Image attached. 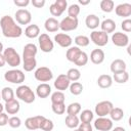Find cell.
Returning a JSON list of instances; mask_svg holds the SVG:
<instances>
[{"instance_id":"obj_11","label":"cell","mask_w":131,"mask_h":131,"mask_svg":"<svg viewBox=\"0 0 131 131\" xmlns=\"http://www.w3.org/2000/svg\"><path fill=\"white\" fill-rule=\"evenodd\" d=\"M94 128L98 131H110L113 129V121L106 117H98L94 121Z\"/></svg>"},{"instance_id":"obj_47","label":"cell","mask_w":131,"mask_h":131,"mask_svg":"<svg viewBox=\"0 0 131 131\" xmlns=\"http://www.w3.org/2000/svg\"><path fill=\"white\" fill-rule=\"evenodd\" d=\"M8 120H9V118H8V115L7 114H5V113H1L0 114V126H5V125H7L8 124Z\"/></svg>"},{"instance_id":"obj_25","label":"cell","mask_w":131,"mask_h":131,"mask_svg":"<svg viewBox=\"0 0 131 131\" xmlns=\"http://www.w3.org/2000/svg\"><path fill=\"white\" fill-rule=\"evenodd\" d=\"M81 52H82V50H81L79 47H77V46H72V47H69V49L67 50L66 57H67V59H68L69 61L75 62Z\"/></svg>"},{"instance_id":"obj_22","label":"cell","mask_w":131,"mask_h":131,"mask_svg":"<svg viewBox=\"0 0 131 131\" xmlns=\"http://www.w3.org/2000/svg\"><path fill=\"white\" fill-rule=\"evenodd\" d=\"M85 25L88 29L95 30L96 28H98V26H100L99 17L96 14H88L85 18Z\"/></svg>"},{"instance_id":"obj_9","label":"cell","mask_w":131,"mask_h":131,"mask_svg":"<svg viewBox=\"0 0 131 131\" xmlns=\"http://www.w3.org/2000/svg\"><path fill=\"white\" fill-rule=\"evenodd\" d=\"M113 107H114V104L110 100H102L96 103L94 112L98 117H106L110 115Z\"/></svg>"},{"instance_id":"obj_16","label":"cell","mask_w":131,"mask_h":131,"mask_svg":"<svg viewBox=\"0 0 131 131\" xmlns=\"http://www.w3.org/2000/svg\"><path fill=\"white\" fill-rule=\"evenodd\" d=\"M44 116H34V117H30L25 121V126L29 129V130H37L40 129V125L41 122L44 120Z\"/></svg>"},{"instance_id":"obj_29","label":"cell","mask_w":131,"mask_h":131,"mask_svg":"<svg viewBox=\"0 0 131 131\" xmlns=\"http://www.w3.org/2000/svg\"><path fill=\"white\" fill-rule=\"evenodd\" d=\"M113 80H115V82L118 83V84H124L129 80V74H128L127 71L116 73L113 76Z\"/></svg>"},{"instance_id":"obj_45","label":"cell","mask_w":131,"mask_h":131,"mask_svg":"<svg viewBox=\"0 0 131 131\" xmlns=\"http://www.w3.org/2000/svg\"><path fill=\"white\" fill-rule=\"evenodd\" d=\"M121 28H122V30H123L124 32H126V33L131 32V19H130V18L124 19V20L122 21V24H121Z\"/></svg>"},{"instance_id":"obj_50","label":"cell","mask_w":131,"mask_h":131,"mask_svg":"<svg viewBox=\"0 0 131 131\" xmlns=\"http://www.w3.org/2000/svg\"><path fill=\"white\" fill-rule=\"evenodd\" d=\"M33 4V6H35L36 8H42L45 5V0H32L31 2Z\"/></svg>"},{"instance_id":"obj_30","label":"cell","mask_w":131,"mask_h":131,"mask_svg":"<svg viewBox=\"0 0 131 131\" xmlns=\"http://www.w3.org/2000/svg\"><path fill=\"white\" fill-rule=\"evenodd\" d=\"M1 98L5 101L8 102L12 99H14V91L11 87H4L1 90Z\"/></svg>"},{"instance_id":"obj_5","label":"cell","mask_w":131,"mask_h":131,"mask_svg":"<svg viewBox=\"0 0 131 131\" xmlns=\"http://www.w3.org/2000/svg\"><path fill=\"white\" fill-rule=\"evenodd\" d=\"M4 79H5V81L10 82L12 84H21L25 81L26 76L23 71H20L18 69H13V70H9V71L5 72Z\"/></svg>"},{"instance_id":"obj_6","label":"cell","mask_w":131,"mask_h":131,"mask_svg":"<svg viewBox=\"0 0 131 131\" xmlns=\"http://www.w3.org/2000/svg\"><path fill=\"white\" fill-rule=\"evenodd\" d=\"M38 42H39V47H40L41 51H43L45 53L51 52L53 50V48H54L53 41L51 40V38L46 33H43V34L39 35Z\"/></svg>"},{"instance_id":"obj_42","label":"cell","mask_w":131,"mask_h":131,"mask_svg":"<svg viewBox=\"0 0 131 131\" xmlns=\"http://www.w3.org/2000/svg\"><path fill=\"white\" fill-rule=\"evenodd\" d=\"M52 112L56 115H62L66 113V104L64 102L62 103H52L51 104Z\"/></svg>"},{"instance_id":"obj_32","label":"cell","mask_w":131,"mask_h":131,"mask_svg":"<svg viewBox=\"0 0 131 131\" xmlns=\"http://www.w3.org/2000/svg\"><path fill=\"white\" fill-rule=\"evenodd\" d=\"M66 112L68 115H72V116H77L80 112H81V104L79 102H72L70 103L67 108Z\"/></svg>"},{"instance_id":"obj_54","label":"cell","mask_w":131,"mask_h":131,"mask_svg":"<svg viewBox=\"0 0 131 131\" xmlns=\"http://www.w3.org/2000/svg\"><path fill=\"white\" fill-rule=\"evenodd\" d=\"M3 51H4V47H3L2 42L0 41V53H3Z\"/></svg>"},{"instance_id":"obj_12","label":"cell","mask_w":131,"mask_h":131,"mask_svg":"<svg viewBox=\"0 0 131 131\" xmlns=\"http://www.w3.org/2000/svg\"><path fill=\"white\" fill-rule=\"evenodd\" d=\"M112 42L118 47H125L129 45V37L126 33L116 32L112 35Z\"/></svg>"},{"instance_id":"obj_13","label":"cell","mask_w":131,"mask_h":131,"mask_svg":"<svg viewBox=\"0 0 131 131\" xmlns=\"http://www.w3.org/2000/svg\"><path fill=\"white\" fill-rule=\"evenodd\" d=\"M15 20L16 23H18L19 25H29L32 20V14L28 9H18L15 11L14 14Z\"/></svg>"},{"instance_id":"obj_4","label":"cell","mask_w":131,"mask_h":131,"mask_svg":"<svg viewBox=\"0 0 131 131\" xmlns=\"http://www.w3.org/2000/svg\"><path fill=\"white\" fill-rule=\"evenodd\" d=\"M3 55L5 58V61L8 66H10L12 68H16L20 64L21 58H20L19 54L17 53V51L13 47H7L6 49H4Z\"/></svg>"},{"instance_id":"obj_48","label":"cell","mask_w":131,"mask_h":131,"mask_svg":"<svg viewBox=\"0 0 131 131\" xmlns=\"http://www.w3.org/2000/svg\"><path fill=\"white\" fill-rule=\"evenodd\" d=\"M13 3H14L16 6L23 8V7L28 6V5L30 4V1H29V0H13Z\"/></svg>"},{"instance_id":"obj_20","label":"cell","mask_w":131,"mask_h":131,"mask_svg":"<svg viewBox=\"0 0 131 131\" xmlns=\"http://www.w3.org/2000/svg\"><path fill=\"white\" fill-rule=\"evenodd\" d=\"M19 108H20L19 102L15 98L10 100V101H8V102H5V104H4V110L6 111V113L8 115H15V114H17L19 112Z\"/></svg>"},{"instance_id":"obj_2","label":"cell","mask_w":131,"mask_h":131,"mask_svg":"<svg viewBox=\"0 0 131 131\" xmlns=\"http://www.w3.org/2000/svg\"><path fill=\"white\" fill-rule=\"evenodd\" d=\"M37 52L38 48L34 43H28L25 45L23 50V68L26 72H31L36 68Z\"/></svg>"},{"instance_id":"obj_49","label":"cell","mask_w":131,"mask_h":131,"mask_svg":"<svg viewBox=\"0 0 131 131\" xmlns=\"http://www.w3.org/2000/svg\"><path fill=\"white\" fill-rule=\"evenodd\" d=\"M54 3H55L60 9H62L63 11L68 8V2H67V0H56Z\"/></svg>"},{"instance_id":"obj_52","label":"cell","mask_w":131,"mask_h":131,"mask_svg":"<svg viewBox=\"0 0 131 131\" xmlns=\"http://www.w3.org/2000/svg\"><path fill=\"white\" fill-rule=\"evenodd\" d=\"M112 131H126V129L125 128H123V127H120V126H118V127H115Z\"/></svg>"},{"instance_id":"obj_55","label":"cell","mask_w":131,"mask_h":131,"mask_svg":"<svg viewBox=\"0 0 131 131\" xmlns=\"http://www.w3.org/2000/svg\"><path fill=\"white\" fill-rule=\"evenodd\" d=\"M3 110H4V105L2 103H0V114L3 113Z\"/></svg>"},{"instance_id":"obj_35","label":"cell","mask_w":131,"mask_h":131,"mask_svg":"<svg viewBox=\"0 0 131 131\" xmlns=\"http://www.w3.org/2000/svg\"><path fill=\"white\" fill-rule=\"evenodd\" d=\"M74 42L76 43L77 47H79V48H80V47H86V46L89 45L90 39H89L87 36H85V35H78V36L75 38Z\"/></svg>"},{"instance_id":"obj_33","label":"cell","mask_w":131,"mask_h":131,"mask_svg":"<svg viewBox=\"0 0 131 131\" xmlns=\"http://www.w3.org/2000/svg\"><path fill=\"white\" fill-rule=\"evenodd\" d=\"M67 77L71 82H77L80 78H81V72L76 69V68H72L67 72Z\"/></svg>"},{"instance_id":"obj_15","label":"cell","mask_w":131,"mask_h":131,"mask_svg":"<svg viewBox=\"0 0 131 131\" xmlns=\"http://www.w3.org/2000/svg\"><path fill=\"white\" fill-rule=\"evenodd\" d=\"M54 41L60 47H63V48L71 47V45L73 43L72 37L70 35H68V34H64V33H58V34H56L54 36Z\"/></svg>"},{"instance_id":"obj_19","label":"cell","mask_w":131,"mask_h":131,"mask_svg":"<svg viewBox=\"0 0 131 131\" xmlns=\"http://www.w3.org/2000/svg\"><path fill=\"white\" fill-rule=\"evenodd\" d=\"M51 93V86L47 83H41L36 88V95L39 98H46Z\"/></svg>"},{"instance_id":"obj_40","label":"cell","mask_w":131,"mask_h":131,"mask_svg":"<svg viewBox=\"0 0 131 131\" xmlns=\"http://www.w3.org/2000/svg\"><path fill=\"white\" fill-rule=\"evenodd\" d=\"M80 13V6L78 4H71L68 7V14L70 17L77 18V16Z\"/></svg>"},{"instance_id":"obj_46","label":"cell","mask_w":131,"mask_h":131,"mask_svg":"<svg viewBox=\"0 0 131 131\" xmlns=\"http://www.w3.org/2000/svg\"><path fill=\"white\" fill-rule=\"evenodd\" d=\"M78 127L80 131H92V126L90 123H80Z\"/></svg>"},{"instance_id":"obj_36","label":"cell","mask_w":131,"mask_h":131,"mask_svg":"<svg viewBox=\"0 0 131 131\" xmlns=\"http://www.w3.org/2000/svg\"><path fill=\"white\" fill-rule=\"evenodd\" d=\"M114 6H115V3L113 0H101L100 1V9L103 12H106V13L112 12L114 10Z\"/></svg>"},{"instance_id":"obj_28","label":"cell","mask_w":131,"mask_h":131,"mask_svg":"<svg viewBox=\"0 0 131 131\" xmlns=\"http://www.w3.org/2000/svg\"><path fill=\"white\" fill-rule=\"evenodd\" d=\"M64 123H66V126L68 128H71V129H76L79 124H80V120L77 116H72V115H68L66 117V120H64Z\"/></svg>"},{"instance_id":"obj_34","label":"cell","mask_w":131,"mask_h":131,"mask_svg":"<svg viewBox=\"0 0 131 131\" xmlns=\"http://www.w3.org/2000/svg\"><path fill=\"white\" fill-rule=\"evenodd\" d=\"M80 117H79V120L82 122V123H91V121L93 120V113L92 111L90 110H84L82 112H80Z\"/></svg>"},{"instance_id":"obj_17","label":"cell","mask_w":131,"mask_h":131,"mask_svg":"<svg viewBox=\"0 0 131 131\" xmlns=\"http://www.w3.org/2000/svg\"><path fill=\"white\" fill-rule=\"evenodd\" d=\"M115 12L118 16L129 17L131 15V4L130 3H121L116 6Z\"/></svg>"},{"instance_id":"obj_38","label":"cell","mask_w":131,"mask_h":131,"mask_svg":"<svg viewBox=\"0 0 131 131\" xmlns=\"http://www.w3.org/2000/svg\"><path fill=\"white\" fill-rule=\"evenodd\" d=\"M51 103H62L64 102V99H66V96L63 94V92L61 91H55L51 94Z\"/></svg>"},{"instance_id":"obj_53","label":"cell","mask_w":131,"mask_h":131,"mask_svg":"<svg viewBox=\"0 0 131 131\" xmlns=\"http://www.w3.org/2000/svg\"><path fill=\"white\" fill-rule=\"evenodd\" d=\"M79 3L82 5H87L90 3V0H79Z\"/></svg>"},{"instance_id":"obj_24","label":"cell","mask_w":131,"mask_h":131,"mask_svg":"<svg viewBox=\"0 0 131 131\" xmlns=\"http://www.w3.org/2000/svg\"><path fill=\"white\" fill-rule=\"evenodd\" d=\"M97 85L102 89L110 88L113 85V78L107 74H102L97 79Z\"/></svg>"},{"instance_id":"obj_18","label":"cell","mask_w":131,"mask_h":131,"mask_svg":"<svg viewBox=\"0 0 131 131\" xmlns=\"http://www.w3.org/2000/svg\"><path fill=\"white\" fill-rule=\"evenodd\" d=\"M104 57H105L104 51L102 49H99V48L93 49L91 51V53H90V60L94 64H100V63H102L103 60H104Z\"/></svg>"},{"instance_id":"obj_39","label":"cell","mask_w":131,"mask_h":131,"mask_svg":"<svg viewBox=\"0 0 131 131\" xmlns=\"http://www.w3.org/2000/svg\"><path fill=\"white\" fill-rule=\"evenodd\" d=\"M88 59H89V57H88V54H87L85 51H82L74 63H75L76 66H78V67H83V66L87 64V62H88Z\"/></svg>"},{"instance_id":"obj_21","label":"cell","mask_w":131,"mask_h":131,"mask_svg":"<svg viewBox=\"0 0 131 131\" xmlns=\"http://www.w3.org/2000/svg\"><path fill=\"white\" fill-rule=\"evenodd\" d=\"M44 28L49 33H54L59 30V21L54 17H48L44 23Z\"/></svg>"},{"instance_id":"obj_43","label":"cell","mask_w":131,"mask_h":131,"mask_svg":"<svg viewBox=\"0 0 131 131\" xmlns=\"http://www.w3.org/2000/svg\"><path fill=\"white\" fill-rule=\"evenodd\" d=\"M8 125L11 127V128H18L20 127L21 125V120L19 117H16V116H12L9 118L8 120Z\"/></svg>"},{"instance_id":"obj_8","label":"cell","mask_w":131,"mask_h":131,"mask_svg":"<svg viewBox=\"0 0 131 131\" xmlns=\"http://www.w3.org/2000/svg\"><path fill=\"white\" fill-rule=\"evenodd\" d=\"M35 79L39 82H49L53 78L52 71L47 67H40L35 71Z\"/></svg>"},{"instance_id":"obj_3","label":"cell","mask_w":131,"mask_h":131,"mask_svg":"<svg viewBox=\"0 0 131 131\" xmlns=\"http://www.w3.org/2000/svg\"><path fill=\"white\" fill-rule=\"evenodd\" d=\"M16 97L24 101L25 103H32L36 99V95L34 91L27 85H19L15 90Z\"/></svg>"},{"instance_id":"obj_31","label":"cell","mask_w":131,"mask_h":131,"mask_svg":"<svg viewBox=\"0 0 131 131\" xmlns=\"http://www.w3.org/2000/svg\"><path fill=\"white\" fill-rule=\"evenodd\" d=\"M108 116L111 117L112 121H120L124 118V111L121 107H115L114 106Z\"/></svg>"},{"instance_id":"obj_41","label":"cell","mask_w":131,"mask_h":131,"mask_svg":"<svg viewBox=\"0 0 131 131\" xmlns=\"http://www.w3.org/2000/svg\"><path fill=\"white\" fill-rule=\"evenodd\" d=\"M54 128V124L50 119L44 118V120L41 122L40 125V129L43 131H52V129Z\"/></svg>"},{"instance_id":"obj_57","label":"cell","mask_w":131,"mask_h":131,"mask_svg":"<svg viewBox=\"0 0 131 131\" xmlns=\"http://www.w3.org/2000/svg\"><path fill=\"white\" fill-rule=\"evenodd\" d=\"M0 99H1V94H0Z\"/></svg>"},{"instance_id":"obj_51","label":"cell","mask_w":131,"mask_h":131,"mask_svg":"<svg viewBox=\"0 0 131 131\" xmlns=\"http://www.w3.org/2000/svg\"><path fill=\"white\" fill-rule=\"evenodd\" d=\"M5 63H6V61H5L4 55H3V53H0V68L4 67V66H5Z\"/></svg>"},{"instance_id":"obj_10","label":"cell","mask_w":131,"mask_h":131,"mask_svg":"<svg viewBox=\"0 0 131 131\" xmlns=\"http://www.w3.org/2000/svg\"><path fill=\"white\" fill-rule=\"evenodd\" d=\"M78 25H79L78 17L74 18V17L67 16V17L62 18V20L59 23V29L63 32H70V31L76 30L78 28Z\"/></svg>"},{"instance_id":"obj_23","label":"cell","mask_w":131,"mask_h":131,"mask_svg":"<svg viewBox=\"0 0 131 131\" xmlns=\"http://www.w3.org/2000/svg\"><path fill=\"white\" fill-rule=\"evenodd\" d=\"M110 69H111V72H112L113 74H116V73H119V72L126 71L127 66H126V62H125L123 59L117 58V59H115V60L112 61Z\"/></svg>"},{"instance_id":"obj_7","label":"cell","mask_w":131,"mask_h":131,"mask_svg":"<svg viewBox=\"0 0 131 131\" xmlns=\"http://www.w3.org/2000/svg\"><path fill=\"white\" fill-rule=\"evenodd\" d=\"M90 40L98 47H103L108 43V35L102 31H93L90 34Z\"/></svg>"},{"instance_id":"obj_44","label":"cell","mask_w":131,"mask_h":131,"mask_svg":"<svg viewBox=\"0 0 131 131\" xmlns=\"http://www.w3.org/2000/svg\"><path fill=\"white\" fill-rule=\"evenodd\" d=\"M49 11H50V13H51L53 16H60V15L62 14V12H63V10L60 9L55 3H52V4L49 6Z\"/></svg>"},{"instance_id":"obj_27","label":"cell","mask_w":131,"mask_h":131,"mask_svg":"<svg viewBox=\"0 0 131 131\" xmlns=\"http://www.w3.org/2000/svg\"><path fill=\"white\" fill-rule=\"evenodd\" d=\"M25 35H26L28 38H30V39L37 38V37H39V35H40V28H39L37 25H35V24L29 25V26L25 29Z\"/></svg>"},{"instance_id":"obj_1","label":"cell","mask_w":131,"mask_h":131,"mask_svg":"<svg viewBox=\"0 0 131 131\" xmlns=\"http://www.w3.org/2000/svg\"><path fill=\"white\" fill-rule=\"evenodd\" d=\"M0 27L4 37L6 38H18L23 34L20 26L16 25L15 20L10 15H4L0 19Z\"/></svg>"},{"instance_id":"obj_26","label":"cell","mask_w":131,"mask_h":131,"mask_svg":"<svg viewBox=\"0 0 131 131\" xmlns=\"http://www.w3.org/2000/svg\"><path fill=\"white\" fill-rule=\"evenodd\" d=\"M100 28H101V31L106 34L113 33L116 30V23L112 18H106V19L102 20V23L100 24Z\"/></svg>"},{"instance_id":"obj_56","label":"cell","mask_w":131,"mask_h":131,"mask_svg":"<svg viewBox=\"0 0 131 131\" xmlns=\"http://www.w3.org/2000/svg\"><path fill=\"white\" fill-rule=\"evenodd\" d=\"M74 131H80V130H79V128H77V129H74Z\"/></svg>"},{"instance_id":"obj_37","label":"cell","mask_w":131,"mask_h":131,"mask_svg":"<svg viewBox=\"0 0 131 131\" xmlns=\"http://www.w3.org/2000/svg\"><path fill=\"white\" fill-rule=\"evenodd\" d=\"M70 92L73 95H80L83 91V85L80 82H73L70 84Z\"/></svg>"},{"instance_id":"obj_14","label":"cell","mask_w":131,"mask_h":131,"mask_svg":"<svg viewBox=\"0 0 131 131\" xmlns=\"http://www.w3.org/2000/svg\"><path fill=\"white\" fill-rule=\"evenodd\" d=\"M71 81L68 79L66 74H60L57 76V78L54 81V87L57 91H64L70 87Z\"/></svg>"}]
</instances>
